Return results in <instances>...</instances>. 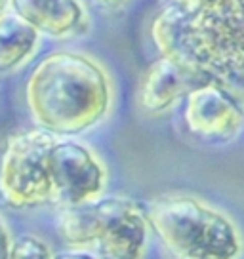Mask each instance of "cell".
<instances>
[{
	"label": "cell",
	"mask_w": 244,
	"mask_h": 259,
	"mask_svg": "<svg viewBox=\"0 0 244 259\" xmlns=\"http://www.w3.org/2000/svg\"><path fill=\"white\" fill-rule=\"evenodd\" d=\"M153 40L160 56L225 92L244 116V17L229 10H185L170 4L156 16Z\"/></svg>",
	"instance_id": "6da1fadb"
},
{
	"label": "cell",
	"mask_w": 244,
	"mask_h": 259,
	"mask_svg": "<svg viewBox=\"0 0 244 259\" xmlns=\"http://www.w3.org/2000/svg\"><path fill=\"white\" fill-rule=\"evenodd\" d=\"M52 259H96V257H94L92 253H88V251L71 250V251H61V253L54 255Z\"/></svg>",
	"instance_id": "9a60e30c"
},
{
	"label": "cell",
	"mask_w": 244,
	"mask_h": 259,
	"mask_svg": "<svg viewBox=\"0 0 244 259\" xmlns=\"http://www.w3.org/2000/svg\"><path fill=\"white\" fill-rule=\"evenodd\" d=\"M0 259H10V238L2 221H0Z\"/></svg>",
	"instance_id": "5bb4252c"
},
{
	"label": "cell",
	"mask_w": 244,
	"mask_h": 259,
	"mask_svg": "<svg viewBox=\"0 0 244 259\" xmlns=\"http://www.w3.org/2000/svg\"><path fill=\"white\" fill-rule=\"evenodd\" d=\"M212 10H229V12H235L244 17V0H221L220 6Z\"/></svg>",
	"instance_id": "4fadbf2b"
},
{
	"label": "cell",
	"mask_w": 244,
	"mask_h": 259,
	"mask_svg": "<svg viewBox=\"0 0 244 259\" xmlns=\"http://www.w3.org/2000/svg\"><path fill=\"white\" fill-rule=\"evenodd\" d=\"M52 202L63 206L92 202L107 183V171L99 158L74 141H54L48 154Z\"/></svg>",
	"instance_id": "8992f818"
},
{
	"label": "cell",
	"mask_w": 244,
	"mask_h": 259,
	"mask_svg": "<svg viewBox=\"0 0 244 259\" xmlns=\"http://www.w3.org/2000/svg\"><path fill=\"white\" fill-rule=\"evenodd\" d=\"M145 219L164 248L181 259H236L242 248L233 221L189 194L158 196Z\"/></svg>",
	"instance_id": "3957f363"
},
{
	"label": "cell",
	"mask_w": 244,
	"mask_h": 259,
	"mask_svg": "<svg viewBox=\"0 0 244 259\" xmlns=\"http://www.w3.org/2000/svg\"><path fill=\"white\" fill-rule=\"evenodd\" d=\"M172 4L185 10H212L218 8L221 0H172Z\"/></svg>",
	"instance_id": "7c38bea8"
},
{
	"label": "cell",
	"mask_w": 244,
	"mask_h": 259,
	"mask_svg": "<svg viewBox=\"0 0 244 259\" xmlns=\"http://www.w3.org/2000/svg\"><path fill=\"white\" fill-rule=\"evenodd\" d=\"M57 233L71 248L98 246L109 259H141L147 246V219L128 198L109 196L65 206Z\"/></svg>",
	"instance_id": "277c9868"
},
{
	"label": "cell",
	"mask_w": 244,
	"mask_h": 259,
	"mask_svg": "<svg viewBox=\"0 0 244 259\" xmlns=\"http://www.w3.org/2000/svg\"><path fill=\"white\" fill-rule=\"evenodd\" d=\"M38 31L21 17L4 16L0 19V73H10L23 65L38 46Z\"/></svg>",
	"instance_id": "30bf717a"
},
{
	"label": "cell",
	"mask_w": 244,
	"mask_h": 259,
	"mask_svg": "<svg viewBox=\"0 0 244 259\" xmlns=\"http://www.w3.org/2000/svg\"><path fill=\"white\" fill-rule=\"evenodd\" d=\"M242 122L240 109L218 86L206 82L187 94L185 124L195 138L210 143H225L238 134Z\"/></svg>",
	"instance_id": "52a82bcc"
},
{
	"label": "cell",
	"mask_w": 244,
	"mask_h": 259,
	"mask_svg": "<svg viewBox=\"0 0 244 259\" xmlns=\"http://www.w3.org/2000/svg\"><path fill=\"white\" fill-rule=\"evenodd\" d=\"M200 84L206 82L185 71L183 67H179L176 61L162 56L143 74L138 96L139 107L151 114L166 113L181 97H187L189 92Z\"/></svg>",
	"instance_id": "9c48e42d"
},
{
	"label": "cell",
	"mask_w": 244,
	"mask_h": 259,
	"mask_svg": "<svg viewBox=\"0 0 244 259\" xmlns=\"http://www.w3.org/2000/svg\"><path fill=\"white\" fill-rule=\"evenodd\" d=\"M56 139L48 132H25L8 141L0 162V198L23 210L52 202L48 154Z\"/></svg>",
	"instance_id": "5b68a950"
},
{
	"label": "cell",
	"mask_w": 244,
	"mask_h": 259,
	"mask_svg": "<svg viewBox=\"0 0 244 259\" xmlns=\"http://www.w3.org/2000/svg\"><path fill=\"white\" fill-rule=\"evenodd\" d=\"M10 8L38 34L52 38L76 36L88 27L80 0H10Z\"/></svg>",
	"instance_id": "ba28073f"
},
{
	"label": "cell",
	"mask_w": 244,
	"mask_h": 259,
	"mask_svg": "<svg viewBox=\"0 0 244 259\" xmlns=\"http://www.w3.org/2000/svg\"><path fill=\"white\" fill-rule=\"evenodd\" d=\"M98 4H101L103 8H118L122 6L124 2H128V0H96Z\"/></svg>",
	"instance_id": "2e32d148"
},
{
	"label": "cell",
	"mask_w": 244,
	"mask_h": 259,
	"mask_svg": "<svg viewBox=\"0 0 244 259\" xmlns=\"http://www.w3.org/2000/svg\"><path fill=\"white\" fill-rule=\"evenodd\" d=\"M25 99L34 124L54 136H76L98 126L113 101L105 69L76 52L44 57L27 80Z\"/></svg>",
	"instance_id": "7a4b0ae2"
},
{
	"label": "cell",
	"mask_w": 244,
	"mask_h": 259,
	"mask_svg": "<svg viewBox=\"0 0 244 259\" xmlns=\"http://www.w3.org/2000/svg\"><path fill=\"white\" fill-rule=\"evenodd\" d=\"M10 6V0H0V19L6 16V10Z\"/></svg>",
	"instance_id": "e0dca14e"
},
{
	"label": "cell",
	"mask_w": 244,
	"mask_h": 259,
	"mask_svg": "<svg viewBox=\"0 0 244 259\" xmlns=\"http://www.w3.org/2000/svg\"><path fill=\"white\" fill-rule=\"evenodd\" d=\"M50 246L36 236L25 235L10 244V259H52Z\"/></svg>",
	"instance_id": "8fae6325"
}]
</instances>
